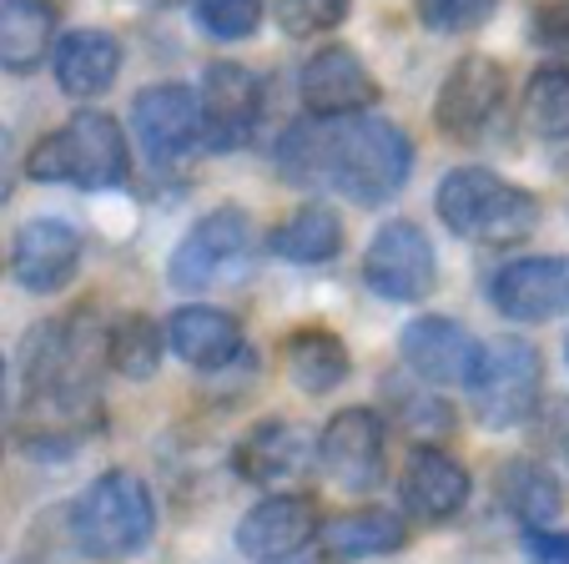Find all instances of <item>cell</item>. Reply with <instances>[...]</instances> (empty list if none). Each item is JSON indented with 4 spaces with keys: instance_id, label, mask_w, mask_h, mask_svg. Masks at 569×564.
Here are the masks:
<instances>
[{
    "instance_id": "cell-18",
    "label": "cell",
    "mask_w": 569,
    "mask_h": 564,
    "mask_svg": "<svg viewBox=\"0 0 569 564\" xmlns=\"http://www.w3.org/2000/svg\"><path fill=\"white\" fill-rule=\"evenodd\" d=\"M161 338L187 368L197 373H222L232 363L248 358V343H242V323L227 308H212V303H187L172 318L161 323Z\"/></svg>"
},
{
    "instance_id": "cell-19",
    "label": "cell",
    "mask_w": 569,
    "mask_h": 564,
    "mask_svg": "<svg viewBox=\"0 0 569 564\" xmlns=\"http://www.w3.org/2000/svg\"><path fill=\"white\" fill-rule=\"evenodd\" d=\"M469 468L433 444H419L398 474V499L419 524H449L469 504Z\"/></svg>"
},
{
    "instance_id": "cell-30",
    "label": "cell",
    "mask_w": 569,
    "mask_h": 564,
    "mask_svg": "<svg viewBox=\"0 0 569 564\" xmlns=\"http://www.w3.org/2000/svg\"><path fill=\"white\" fill-rule=\"evenodd\" d=\"M388 398H398V408H403V428H413V434H449L453 428V408H443L439 398H423L419 388H409V394H403V388L398 384H388Z\"/></svg>"
},
{
    "instance_id": "cell-23",
    "label": "cell",
    "mask_w": 569,
    "mask_h": 564,
    "mask_svg": "<svg viewBox=\"0 0 569 564\" xmlns=\"http://www.w3.org/2000/svg\"><path fill=\"white\" fill-rule=\"evenodd\" d=\"M495 494L525 530H549L559 520V509H565L559 479L549 474L545 458H509V464H499Z\"/></svg>"
},
{
    "instance_id": "cell-8",
    "label": "cell",
    "mask_w": 569,
    "mask_h": 564,
    "mask_svg": "<svg viewBox=\"0 0 569 564\" xmlns=\"http://www.w3.org/2000/svg\"><path fill=\"white\" fill-rule=\"evenodd\" d=\"M318 468L338 484L343 494H373L388 474V428L373 408H343L328 418L318 448H312Z\"/></svg>"
},
{
    "instance_id": "cell-22",
    "label": "cell",
    "mask_w": 569,
    "mask_h": 564,
    "mask_svg": "<svg viewBox=\"0 0 569 564\" xmlns=\"http://www.w3.org/2000/svg\"><path fill=\"white\" fill-rule=\"evenodd\" d=\"M282 373L298 394L322 398L348 384L353 358H348V343L333 328H298L282 338Z\"/></svg>"
},
{
    "instance_id": "cell-11",
    "label": "cell",
    "mask_w": 569,
    "mask_h": 564,
    "mask_svg": "<svg viewBox=\"0 0 569 564\" xmlns=\"http://www.w3.org/2000/svg\"><path fill=\"white\" fill-rule=\"evenodd\" d=\"M509 91V76L499 61L489 56H463L439 86V101H433V121H439L443 137L453 141H473L489 121L499 117Z\"/></svg>"
},
{
    "instance_id": "cell-26",
    "label": "cell",
    "mask_w": 569,
    "mask_h": 564,
    "mask_svg": "<svg viewBox=\"0 0 569 564\" xmlns=\"http://www.w3.org/2000/svg\"><path fill=\"white\" fill-rule=\"evenodd\" d=\"M161 353H167L161 323H151L147 313H127V318H117L107 328L101 363H107L117 378H127V384H147L151 373L161 368Z\"/></svg>"
},
{
    "instance_id": "cell-24",
    "label": "cell",
    "mask_w": 569,
    "mask_h": 564,
    "mask_svg": "<svg viewBox=\"0 0 569 564\" xmlns=\"http://www.w3.org/2000/svg\"><path fill=\"white\" fill-rule=\"evenodd\" d=\"M56 6L51 0H0V71H36L51 51Z\"/></svg>"
},
{
    "instance_id": "cell-12",
    "label": "cell",
    "mask_w": 569,
    "mask_h": 564,
    "mask_svg": "<svg viewBox=\"0 0 569 564\" xmlns=\"http://www.w3.org/2000/svg\"><path fill=\"white\" fill-rule=\"evenodd\" d=\"M318 504L308 494H268L237 520V550L258 564H288L318 540Z\"/></svg>"
},
{
    "instance_id": "cell-14",
    "label": "cell",
    "mask_w": 569,
    "mask_h": 564,
    "mask_svg": "<svg viewBox=\"0 0 569 564\" xmlns=\"http://www.w3.org/2000/svg\"><path fill=\"white\" fill-rule=\"evenodd\" d=\"M298 91H302V107L318 121H348L373 107L378 81H373V71L358 61V51H348V46H322V51H312L308 66H302Z\"/></svg>"
},
{
    "instance_id": "cell-16",
    "label": "cell",
    "mask_w": 569,
    "mask_h": 564,
    "mask_svg": "<svg viewBox=\"0 0 569 564\" xmlns=\"http://www.w3.org/2000/svg\"><path fill=\"white\" fill-rule=\"evenodd\" d=\"M489 303L509 323H549L569 313V257H519L489 283Z\"/></svg>"
},
{
    "instance_id": "cell-36",
    "label": "cell",
    "mask_w": 569,
    "mask_h": 564,
    "mask_svg": "<svg viewBox=\"0 0 569 564\" xmlns=\"http://www.w3.org/2000/svg\"><path fill=\"white\" fill-rule=\"evenodd\" d=\"M0 414H6V358H0Z\"/></svg>"
},
{
    "instance_id": "cell-9",
    "label": "cell",
    "mask_w": 569,
    "mask_h": 564,
    "mask_svg": "<svg viewBox=\"0 0 569 564\" xmlns=\"http://www.w3.org/2000/svg\"><path fill=\"white\" fill-rule=\"evenodd\" d=\"M131 131H137L141 151L157 171H177L197 147H202V127H197V97L182 81L147 86L131 101Z\"/></svg>"
},
{
    "instance_id": "cell-6",
    "label": "cell",
    "mask_w": 569,
    "mask_h": 564,
    "mask_svg": "<svg viewBox=\"0 0 569 564\" xmlns=\"http://www.w3.org/2000/svg\"><path fill=\"white\" fill-rule=\"evenodd\" d=\"M248 253H252L248 212H242V207H217L202 222H192V232L177 243L172 263H167V283H172L177 293H207L242 273Z\"/></svg>"
},
{
    "instance_id": "cell-13",
    "label": "cell",
    "mask_w": 569,
    "mask_h": 564,
    "mask_svg": "<svg viewBox=\"0 0 569 564\" xmlns=\"http://www.w3.org/2000/svg\"><path fill=\"white\" fill-rule=\"evenodd\" d=\"M232 468L237 479L252 484V489H288L312 468V438L302 424H288V418H262L248 434L237 438L232 448Z\"/></svg>"
},
{
    "instance_id": "cell-10",
    "label": "cell",
    "mask_w": 569,
    "mask_h": 564,
    "mask_svg": "<svg viewBox=\"0 0 569 564\" xmlns=\"http://www.w3.org/2000/svg\"><path fill=\"white\" fill-rule=\"evenodd\" d=\"M262 111L258 76L237 61H212L202 71V97H197V127L207 151H237L252 137Z\"/></svg>"
},
{
    "instance_id": "cell-35",
    "label": "cell",
    "mask_w": 569,
    "mask_h": 564,
    "mask_svg": "<svg viewBox=\"0 0 569 564\" xmlns=\"http://www.w3.org/2000/svg\"><path fill=\"white\" fill-rule=\"evenodd\" d=\"M11 131L0 127V202H6V197H11Z\"/></svg>"
},
{
    "instance_id": "cell-25",
    "label": "cell",
    "mask_w": 569,
    "mask_h": 564,
    "mask_svg": "<svg viewBox=\"0 0 569 564\" xmlns=\"http://www.w3.org/2000/svg\"><path fill=\"white\" fill-rule=\"evenodd\" d=\"M268 253L282 257V263H298V267L333 263V257L343 253V222H338L333 207L308 202V207H298L288 222L272 227Z\"/></svg>"
},
{
    "instance_id": "cell-37",
    "label": "cell",
    "mask_w": 569,
    "mask_h": 564,
    "mask_svg": "<svg viewBox=\"0 0 569 564\" xmlns=\"http://www.w3.org/2000/svg\"><path fill=\"white\" fill-rule=\"evenodd\" d=\"M565 363H569V333H565Z\"/></svg>"
},
{
    "instance_id": "cell-5",
    "label": "cell",
    "mask_w": 569,
    "mask_h": 564,
    "mask_svg": "<svg viewBox=\"0 0 569 564\" xmlns=\"http://www.w3.org/2000/svg\"><path fill=\"white\" fill-rule=\"evenodd\" d=\"M469 408L489 434L525 428L539 414V388H545V363L529 338H495L479 343V363L469 373Z\"/></svg>"
},
{
    "instance_id": "cell-20",
    "label": "cell",
    "mask_w": 569,
    "mask_h": 564,
    "mask_svg": "<svg viewBox=\"0 0 569 564\" xmlns=\"http://www.w3.org/2000/svg\"><path fill=\"white\" fill-rule=\"evenodd\" d=\"M51 71L66 97L91 101V97H101V91H111V81H117L121 41L111 31H97V26L66 31L61 41L51 46Z\"/></svg>"
},
{
    "instance_id": "cell-4",
    "label": "cell",
    "mask_w": 569,
    "mask_h": 564,
    "mask_svg": "<svg viewBox=\"0 0 569 564\" xmlns=\"http://www.w3.org/2000/svg\"><path fill=\"white\" fill-rule=\"evenodd\" d=\"M131 171L127 131L107 111H76L66 127L41 137L26 157V177L51 181V187H76V192H107L121 187Z\"/></svg>"
},
{
    "instance_id": "cell-3",
    "label": "cell",
    "mask_w": 569,
    "mask_h": 564,
    "mask_svg": "<svg viewBox=\"0 0 569 564\" xmlns=\"http://www.w3.org/2000/svg\"><path fill=\"white\" fill-rule=\"evenodd\" d=\"M433 212L453 237L479 247H519L539 227V202L489 167H459L439 181Z\"/></svg>"
},
{
    "instance_id": "cell-21",
    "label": "cell",
    "mask_w": 569,
    "mask_h": 564,
    "mask_svg": "<svg viewBox=\"0 0 569 564\" xmlns=\"http://www.w3.org/2000/svg\"><path fill=\"white\" fill-rule=\"evenodd\" d=\"M409 544V524L398 520L393 509H348L333 520L318 524V550L328 564H358V560H378V554H393Z\"/></svg>"
},
{
    "instance_id": "cell-28",
    "label": "cell",
    "mask_w": 569,
    "mask_h": 564,
    "mask_svg": "<svg viewBox=\"0 0 569 564\" xmlns=\"http://www.w3.org/2000/svg\"><path fill=\"white\" fill-rule=\"evenodd\" d=\"M353 0H272V16L292 41H312V36H328L348 21Z\"/></svg>"
},
{
    "instance_id": "cell-27",
    "label": "cell",
    "mask_w": 569,
    "mask_h": 564,
    "mask_svg": "<svg viewBox=\"0 0 569 564\" xmlns=\"http://www.w3.org/2000/svg\"><path fill=\"white\" fill-rule=\"evenodd\" d=\"M525 127L539 141H569V66H539L529 76Z\"/></svg>"
},
{
    "instance_id": "cell-7",
    "label": "cell",
    "mask_w": 569,
    "mask_h": 564,
    "mask_svg": "<svg viewBox=\"0 0 569 564\" xmlns=\"http://www.w3.org/2000/svg\"><path fill=\"white\" fill-rule=\"evenodd\" d=\"M363 283L383 303H423L439 283L433 243L423 237L419 222H383L363 253Z\"/></svg>"
},
{
    "instance_id": "cell-1",
    "label": "cell",
    "mask_w": 569,
    "mask_h": 564,
    "mask_svg": "<svg viewBox=\"0 0 569 564\" xmlns=\"http://www.w3.org/2000/svg\"><path fill=\"white\" fill-rule=\"evenodd\" d=\"M413 177L409 137L383 117H348L343 127L322 121V181H333L353 207L393 202Z\"/></svg>"
},
{
    "instance_id": "cell-34",
    "label": "cell",
    "mask_w": 569,
    "mask_h": 564,
    "mask_svg": "<svg viewBox=\"0 0 569 564\" xmlns=\"http://www.w3.org/2000/svg\"><path fill=\"white\" fill-rule=\"evenodd\" d=\"M535 418H539L545 444L549 448H565V454H569V398H555V404H549V414H535ZM535 418H529V424H535Z\"/></svg>"
},
{
    "instance_id": "cell-32",
    "label": "cell",
    "mask_w": 569,
    "mask_h": 564,
    "mask_svg": "<svg viewBox=\"0 0 569 564\" xmlns=\"http://www.w3.org/2000/svg\"><path fill=\"white\" fill-rule=\"evenodd\" d=\"M525 560L529 564H569V534L525 530Z\"/></svg>"
},
{
    "instance_id": "cell-29",
    "label": "cell",
    "mask_w": 569,
    "mask_h": 564,
    "mask_svg": "<svg viewBox=\"0 0 569 564\" xmlns=\"http://www.w3.org/2000/svg\"><path fill=\"white\" fill-rule=\"evenodd\" d=\"M262 0H192V16L197 26H202L207 36H217V41H242V36H252L262 26Z\"/></svg>"
},
{
    "instance_id": "cell-15",
    "label": "cell",
    "mask_w": 569,
    "mask_h": 564,
    "mask_svg": "<svg viewBox=\"0 0 569 564\" xmlns=\"http://www.w3.org/2000/svg\"><path fill=\"white\" fill-rule=\"evenodd\" d=\"M398 353L409 363V373L423 388H453L469 384L473 363H479V343L463 323L439 318V313H423L409 328L398 333Z\"/></svg>"
},
{
    "instance_id": "cell-33",
    "label": "cell",
    "mask_w": 569,
    "mask_h": 564,
    "mask_svg": "<svg viewBox=\"0 0 569 564\" xmlns=\"http://www.w3.org/2000/svg\"><path fill=\"white\" fill-rule=\"evenodd\" d=\"M535 36L545 46H569V0H545V6H539Z\"/></svg>"
},
{
    "instance_id": "cell-2",
    "label": "cell",
    "mask_w": 569,
    "mask_h": 564,
    "mask_svg": "<svg viewBox=\"0 0 569 564\" xmlns=\"http://www.w3.org/2000/svg\"><path fill=\"white\" fill-rule=\"evenodd\" d=\"M71 550L97 564L137 560L157 534V499L131 468H107L66 509Z\"/></svg>"
},
{
    "instance_id": "cell-31",
    "label": "cell",
    "mask_w": 569,
    "mask_h": 564,
    "mask_svg": "<svg viewBox=\"0 0 569 564\" xmlns=\"http://www.w3.org/2000/svg\"><path fill=\"white\" fill-rule=\"evenodd\" d=\"M499 0H423V16H429L433 31H473V26H483L489 16H495Z\"/></svg>"
},
{
    "instance_id": "cell-17",
    "label": "cell",
    "mask_w": 569,
    "mask_h": 564,
    "mask_svg": "<svg viewBox=\"0 0 569 564\" xmlns=\"http://www.w3.org/2000/svg\"><path fill=\"white\" fill-rule=\"evenodd\" d=\"M81 232L61 217H36L16 232V247H11V273L26 293L46 298V293H61L76 273H81Z\"/></svg>"
}]
</instances>
